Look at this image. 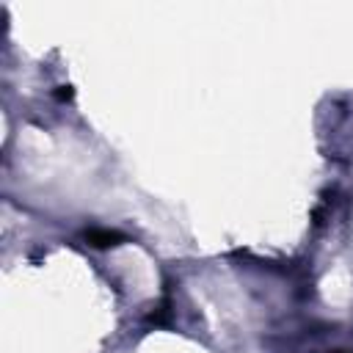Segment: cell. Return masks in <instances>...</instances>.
Listing matches in <instances>:
<instances>
[{
  "label": "cell",
  "mask_w": 353,
  "mask_h": 353,
  "mask_svg": "<svg viewBox=\"0 0 353 353\" xmlns=\"http://www.w3.org/2000/svg\"><path fill=\"white\" fill-rule=\"evenodd\" d=\"M85 240L94 248H113V245H121L124 243V234L116 232V229H88L85 232Z\"/></svg>",
  "instance_id": "obj_1"
},
{
  "label": "cell",
  "mask_w": 353,
  "mask_h": 353,
  "mask_svg": "<svg viewBox=\"0 0 353 353\" xmlns=\"http://www.w3.org/2000/svg\"><path fill=\"white\" fill-rule=\"evenodd\" d=\"M55 97H58V99H72V85H58Z\"/></svg>",
  "instance_id": "obj_2"
}]
</instances>
